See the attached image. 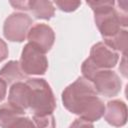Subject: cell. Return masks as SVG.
<instances>
[{
    "mask_svg": "<svg viewBox=\"0 0 128 128\" xmlns=\"http://www.w3.org/2000/svg\"><path fill=\"white\" fill-rule=\"evenodd\" d=\"M63 106L71 113L88 122L98 121L105 113V104L98 97L93 84L84 77H78L62 92Z\"/></svg>",
    "mask_w": 128,
    "mask_h": 128,
    "instance_id": "cell-1",
    "label": "cell"
},
{
    "mask_svg": "<svg viewBox=\"0 0 128 128\" xmlns=\"http://www.w3.org/2000/svg\"><path fill=\"white\" fill-rule=\"evenodd\" d=\"M87 4L94 13V21L103 40L128 26L126 1H87Z\"/></svg>",
    "mask_w": 128,
    "mask_h": 128,
    "instance_id": "cell-2",
    "label": "cell"
},
{
    "mask_svg": "<svg viewBox=\"0 0 128 128\" xmlns=\"http://www.w3.org/2000/svg\"><path fill=\"white\" fill-rule=\"evenodd\" d=\"M81 72L82 77L93 84L98 94L110 98L120 93L122 82L115 71L111 69H99L87 58L82 63Z\"/></svg>",
    "mask_w": 128,
    "mask_h": 128,
    "instance_id": "cell-3",
    "label": "cell"
},
{
    "mask_svg": "<svg viewBox=\"0 0 128 128\" xmlns=\"http://www.w3.org/2000/svg\"><path fill=\"white\" fill-rule=\"evenodd\" d=\"M25 82L30 89L29 110L33 113V116L53 114L56 108V100L48 82L43 78H28Z\"/></svg>",
    "mask_w": 128,
    "mask_h": 128,
    "instance_id": "cell-4",
    "label": "cell"
},
{
    "mask_svg": "<svg viewBox=\"0 0 128 128\" xmlns=\"http://www.w3.org/2000/svg\"><path fill=\"white\" fill-rule=\"evenodd\" d=\"M32 18L23 12L10 14L3 24V35L11 42H23L32 27Z\"/></svg>",
    "mask_w": 128,
    "mask_h": 128,
    "instance_id": "cell-5",
    "label": "cell"
},
{
    "mask_svg": "<svg viewBox=\"0 0 128 128\" xmlns=\"http://www.w3.org/2000/svg\"><path fill=\"white\" fill-rule=\"evenodd\" d=\"M19 64L26 76L43 75L48 69V59L45 53L30 43L23 47Z\"/></svg>",
    "mask_w": 128,
    "mask_h": 128,
    "instance_id": "cell-6",
    "label": "cell"
},
{
    "mask_svg": "<svg viewBox=\"0 0 128 128\" xmlns=\"http://www.w3.org/2000/svg\"><path fill=\"white\" fill-rule=\"evenodd\" d=\"M28 43L38 48L43 53H47L53 46L55 41V33L53 29L44 23L33 25L27 34Z\"/></svg>",
    "mask_w": 128,
    "mask_h": 128,
    "instance_id": "cell-7",
    "label": "cell"
},
{
    "mask_svg": "<svg viewBox=\"0 0 128 128\" xmlns=\"http://www.w3.org/2000/svg\"><path fill=\"white\" fill-rule=\"evenodd\" d=\"M88 58L99 69H111L116 66L119 54L109 48L104 42H97L91 47Z\"/></svg>",
    "mask_w": 128,
    "mask_h": 128,
    "instance_id": "cell-8",
    "label": "cell"
},
{
    "mask_svg": "<svg viewBox=\"0 0 128 128\" xmlns=\"http://www.w3.org/2000/svg\"><path fill=\"white\" fill-rule=\"evenodd\" d=\"M105 121L114 127H122L127 122V106L119 99L111 100L105 106Z\"/></svg>",
    "mask_w": 128,
    "mask_h": 128,
    "instance_id": "cell-9",
    "label": "cell"
},
{
    "mask_svg": "<svg viewBox=\"0 0 128 128\" xmlns=\"http://www.w3.org/2000/svg\"><path fill=\"white\" fill-rule=\"evenodd\" d=\"M30 89L26 82H17L11 85L8 94V103L15 108L26 112L29 109Z\"/></svg>",
    "mask_w": 128,
    "mask_h": 128,
    "instance_id": "cell-10",
    "label": "cell"
},
{
    "mask_svg": "<svg viewBox=\"0 0 128 128\" xmlns=\"http://www.w3.org/2000/svg\"><path fill=\"white\" fill-rule=\"evenodd\" d=\"M0 77L6 82L7 85H12L24 80L26 75L23 73L18 61L10 60L0 69Z\"/></svg>",
    "mask_w": 128,
    "mask_h": 128,
    "instance_id": "cell-11",
    "label": "cell"
},
{
    "mask_svg": "<svg viewBox=\"0 0 128 128\" xmlns=\"http://www.w3.org/2000/svg\"><path fill=\"white\" fill-rule=\"evenodd\" d=\"M29 10L36 19L49 20L55 14L53 2L46 0H31L29 1Z\"/></svg>",
    "mask_w": 128,
    "mask_h": 128,
    "instance_id": "cell-12",
    "label": "cell"
},
{
    "mask_svg": "<svg viewBox=\"0 0 128 128\" xmlns=\"http://www.w3.org/2000/svg\"><path fill=\"white\" fill-rule=\"evenodd\" d=\"M21 115H25V112L15 108L8 102L2 104L0 106V127L6 128L13 120Z\"/></svg>",
    "mask_w": 128,
    "mask_h": 128,
    "instance_id": "cell-13",
    "label": "cell"
},
{
    "mask_svg": "<svg viewBox=\"0 0 128 128\" xmlns=\"http://www.w3.org/2000/svg\"><path fill=\"white\" fill-rule=\"evenodd\" d=\"M127 41H128V32L126 29H122L116 35H114L108 39H104L103 42L112 50L126 54Z\"/></svg>",
    "mask_w": 128,
    "mask_h": 128,
    "instance_id": "cell-14",
    "label": "cell"
},
{
    "mask_svg": "<svg viewBox=\"0 0 128 128\" xmlns=\"http://www.w3.org/2000/svg\"><path fill=\"white\" fill-rule=\"evenodd\" d=\"M36 128H55L56 123L53 114L45 116H33L32 118Z\"/></svg>",
    "mask_w": 128,
    "mask_h": 128,
    "instance_id": "cell-15",
    "label": "cell"
},
{
    "mask_svg": "<svg viewBox=\"0 0 128 128\" xmlns=\"http://www.w3.org/2000/svg\"><path fill=\"white\" fill-rule=\"evenodd\" d=\"M6 128H36L33 120L25 115H21L13 120Z\"/></svg>",
    "mask_w": 128,
    "mask_h": 128,
    "instance_id": "cell-16",
    "label": "cell"
},
{
    "mask_svg": "<svg viewBox=\"0 0 128 128\" xmlns=\"http://www.w3.org/2000/svg\"><path fill=\"white\" fill-rule=\"evenodd\" d=\"M54 3L61 11L64 12H73L77 10L81 5V1H74V0H57Z\"/></svg>",
    "mask_w": 128,
    "mask_h": 128,
    "instance_id": "cell-17",
    "label": "cell"
},
{
    "mask_svg": "<svg viewBox=\"0 0 128 128\" xmlns=\"http://www.w3.org/2000/svg\"><path fill=\"white\" fill-rule=\"evenodd\" d=\"M69 128H94V125L91 122H88L81 118H77L73 121Z\"/></svg>",
    "mask_w": 128,
    "mask_h": 128,
    "instance_id": "cell-18",
    "label": "cell"
},
{
    "mask_svg": "<svg viewBox=\"0 0 128 128\" xmlns=\"http://www.w3.org/2000/svg\"><path fill=\"white\" fill-rule=\"evenodd\" d=\"M10 4L18 10H22V11H28L29 10V1H11Z\"/></svg>",
    "mask_w": 128,
    "mask_h": 128,
    "instance_id": "cell-19",
    "label": "cell"
},
{
    "mask_svg": "<svg viewBox=\"0 0 128 128\" xmlns=\"http://www.w3.org/2000/svg\"><path fill=\"white\" fill-rule=\"evenodd\" d=\"M8 53H9V51H8L6 42L0 38V62L4 61L8 57Z\"/></svg>",
    "mask_w": 128,
    "mask_h": 128,
    "instance_id": "cell-20",
    "label": "cell"
},
{
    "mask_svg": "<svg viewBox=\"0 0 128 128\" xmlns=\"http://www.w3.org/2000/svg\"><path fill=\"white\" fill-rule=\"evenodd\" d=\"M6 93H7V84H6V82L0 77V102H2V101L5 99Z\"/></svg>",
    "mask_w": 128,
    "mask_h": 128,
    "instance_id": "cell-21",
    "label": "cell"
}]
</instances>
